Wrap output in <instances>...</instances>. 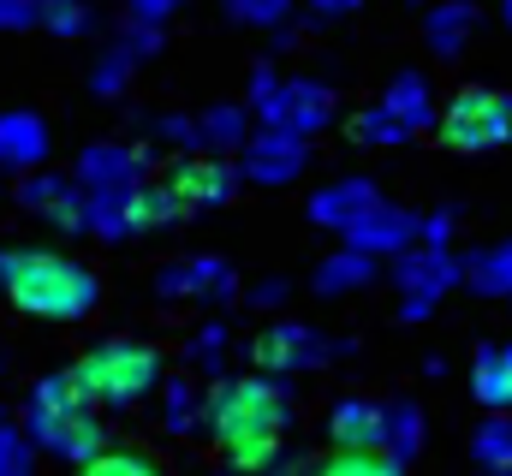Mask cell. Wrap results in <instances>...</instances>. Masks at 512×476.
<instances>
[{
    "mask_svg": "<svg viewBox=\"0 0 512 476\" xmlns=\"http://www.w3.org/2000/svg\"><path fill=\"white\" fill-rule=\"evenodd\" d=\"M501 24L512 30V0H501Z\"/></svg>",
    "mask_w": 512,
    "mask_h": 476,
    "instance_id": "42",
    "label": "cell"
},
{
    "mask_svg": "<svg viewBox=\"0 0 512 476\" xmlns=\"http://www.w3.org/2000/svg\"><path fill=\"white\" fill-rule=\"evenodd\" d=\"M352 346L346 340H328L322 328L310 322H268L262 334L251 340V363L256 375H310V369H328L334 357H346Z\"/></svg>",
    "mask_w": 512,
    "mask_h": 476,
    "instance_id": "6",
    "label": "cell"
},
{
    "mask_svg": "<svg viewBox=\"0 0 512 476\" xmlns=\"http://www.w3.org/2000/svg\"><path fill=\"white\" fill-rule=\"evenodd\" d=\"M256 131V114L251 102H215V108H203L197 114V137H203V155H233V149H245Z\"/></svg>",
    "mask_w": 512,
    "mask_h": 476,
    "instance_id": "21",
    "label": "cell"
},
{
    "mask_svg": "<svg viewBox=\"0 0 512 476\" xmlns=\"http://www.w3.org/2000/svg\"><path fill=\"white\" fill-rule=\"evenodd\" d=\"M435 131L459 155H489V149L512 143V96L495 90V84H465V90H453Z\"/></svg>",
    "mask_w": 512,
    "mask_h": 476,
    "instance_id": "5",
    "label": "cell"
},
{
    "mask_svg": "<svg viewBox=\"0 0 512 476\" xmlns=\"http://www.w3.org/2000/svg\"><path fill=\"white\" fill-rule=\"evenodd\" d=\"M227 346H233V328H227V322H203V328L185 340V369H191V375H215V381H221V375H227V369H221Z\"/></svg>",
    "mask_w": 512,
    "mask_h": 476,
    "instance_id": "28",
    "label": "cell"
},
{
    "mask_svg": "<svg viewBox=\"0 0 512 476\" xmlns=\"http://www.w3.org/2000/svg\"><path fill=\"white\" fill-rule=\"evenodd\" d=\"M310 471H316V459H280L268 476H310Z\"/></svg>",
    "mask_w": 512,
    "mask_h": 476,
    "instance_id": "41",
    "label": "cell"
},
{
    "mask_svg": "<svg viewBox=\"0 0 512 476\" xmlns=\"http://www.w3.org/2000/svg\"><path fill=\"white\" fill-rule=\"evenodd\" d=\"M393 286H399V322H429L435 304L453 286H465V262L453 250H423L417 244V250L393 256Z\"/></svg>",
    "mask_w": 512,
    "mask_h": 476,
    "instance_id": "7",
    "label": "cell"
},
{
    "mask_svg": "<svg viewBox=\"0 0 512 476\" xmlns=\"http://www.w3.org/2000/svg\"><path fill=\"white\" fill-rule=\"evenodd\" d=\"M143 125H149V137H161V143H173V149H185V155H203L197 119H185V114H155V119H143Z\"/></svg>",
    "mask_w": 512,
    "mask_h": 476,
    "instance_id": "34",
    "label": "cell"
},
{
    "mask_svg": "<svg viewBox=\"0 0 512 476\" xmlns=\"http://www.w3.org/2000/svg\"><path fill=\"white\" fill-rule=\"evenodd\" d=\"M507 310H512V298H507Z\"/></svg>",
    "mask_w": 512,
    "mask_h": 476,
    "instance_id": "46",
    "label": "cell"
},
{
    "mask_svg": "<svg viewBox=\"0 0 512 476\" xmlns=\"http://www.w3.org/2000/svg\"><path fill=\"white\" fill-rule=\"evenodd\" d=\"M370 280H376V262L358 256V250H334L328 262H316V292L322 298H346V292H358Z\"/></svg>",
    "mask_w": 512,
    "mask_h": 476,
    "instance_id": "24",
    "label": "cell"
},
{
    "mask_svg": "<svg viewBox=\"0 0 512 476\" xmlns=\"http://www.w3.org/2000/svg\"><path fill=\"white\" fill-rule=\"evenodd\" d=\"M310 476H405V465L393 459V453H328V459H316V471Z\"/></svg>",
    "mask_w": 512,
    "mask_h": 476,
    "instance_id": "30",
    "label": "cell"
},
{
    "mask_svg": "<svg viewBox=\"0 0 512 476\" xmlns=\"http://www.w3.org/2000/svg\"><path fill=\"white\" fill-rule=\"evenodd\" d=\"M36 24V0H0V30H30Z\"/></svg>",
    "mask_w": 512,
    "mask_h": 476,
    "instance_id": "40",
    "label": "cell"
},
{
    "mask_svg": "<svg viewBox=\"0 0 512 476\" xmlns=\"http://www.w3.org/2000/svg\"><path fill=\"white\" fill-rule=\"evenodd\" d=\"M376 102H382V108L399 119L411 137H417V131H429V125H441V114H435V90H429V78H423V72H399Z\"/></svg>",
    "mask_w": 512,
    "mask_h": 476,
    "instance_id": "22",
    "label": "cell"
},
{
    "mask_svg": "<svg viewBox=\"0 0 512 476\" xmlns=\"http://www.w3.org/2000/svg\"><path fill=\"white\" fill-rule=\"evenodd\" d=\"M453 227H459V215H453V209H429L417 244H423V250H447V244H453Z\"/></svg>",
    "mask_w": 512,
    "mask_h": 476,
    "instance_id": "36",
    "label": "cell"
},
{
    "mask_svg": "<svg viewBox=\"0 0 512 476\" xmlns=\"http://www.w3.org/2000/svg\"><path fill=\"white\" fill-rule=\"evenodd\" d=\"M376 203H387L382 191H376V179H334V185H322L310 197V221L316 227H334V233L346 238Z\"/></svg>",
    "mask_w": 512,
    "mask_h": 476,
    "instance_id": "16",
    "label": "cell"
},
{
    "mask_svg": "<svg viewBox=\"0 0 512 476\" xmlns=\"http://www.w3.org/2000/svg\"><path fill=\"white\" fill-rule=\"evenodd\" d=\"M465 286L477 298H512V238L477 250V256H465Z\"/></svg>",
    "mask_w": 512,
    "mask_h": 476,
    "instance_id": "23",
    "label": "cell"
},
{
    "mask_svg": "<svg viewBox=\"0 0 512 476\" xmlns=\"http://www.w3.org/2000/svg\"><path fill=\"white\" fill-rule=\"evenodd\" d=\"M173 221H185V203L167 191V179H149V185L131 197V233H161V227H173Z\"/></svg>",
    "mask_w": 512,
    "mask_h": 476,
    "instance_id": "25",
    "label": "cell"
},
{
    "mask_svg": "<svg viewBox=\"0 0 512 476\" xmlns=\"http://www.w3.org/2000/svg\"><path fill=\"white\" fill-rule=\"evenodd\" d=\"M328 435H334L340 453H387V405L358 399V393L340 399L328 411Z\"/></svg>",
    "mask_w": 512,
    "mask_h": 476,
    "instance_id": "17",
    "label": "cell"
},
{
    "mask_svg": "<svg viewBox=\"0 0 512 476\" xmlns=\"http://www.w3.org/2000/svg\"><path fill=\"white\" fill-rule=\"evenodd\" d=\"M72 381L96 411H131L161 387V352L149 340H96L72 363Z\"/></svg>",
    "mask_w": 512,
    "mask_h": 476,
    "instance_id": "4",
    "label": "cell"
},
{
    "mask_svg": "<svg viewBox=\"0 0 512 476\" xmlns=\"http://www.w3.org/2000/svg\"><path fill=\"white\" fill-rule=\"evenodd\" d=\"M471 459L489 476H512V417H483V423H477Z\"/></svg>",
    "mask_w": 512,
    "mask_h": 476,
    "instance_id": "27",
    "label": "cell"
},
{
    "mask_svg": "<svg viewBox=\"0 0 512 476\" xmlns=\"http://www.w3.org/2000/svg\"><path fill=\"white\" fill-rule=\"evenodd\" d=\"M72 179H78L90 197H131V191L149 185V161H143V149H131V143H90V149L78 155Z\"/></svg>",
    "mask_w": 512,
    "mask_h": 476,
    "instance_id": "12",
    "label": "cell"
},
{
    "mask_svg": "<svg viewBox=\"0 0 512 476\" xmlns=\"http://www.w3.org/2000/svg\"><path fill=\"white\" fill-rule=\"evenodd\" d=\"M0 203H6V179H0Z\"/></svg>",
    "mask_w": 512,
    "mask_h": 476,
    "instance_id": "43",
    "label": "cell"
},
{
    "mask_svg": "<svg viewBox=\"0 0 512 476\" xmlns=\"http://www.w3.org/2000/svg\"><path fill=\"white\" fill-rule=\"evenodd\" d=\"M72 476H167L149 453H137V447H108V453H96L84 471H72Z\"/></svg>",
    "mask_w": 512,
    "mask_h": 476,
    "instance_id": "32",
    "label": "cell"
},
{
    "mask_svg": "<svg viewBox=\"0 0 512 476\" xmlns=\"http://www.w3.org/2000/svg\"><path fill=\"white\" fill-rule=\"evenodd\" d=\"M471 393L489 417H512V340H489L477 346L471 363Z\"/></svg>",
    "mask_w": 512,
    "mask_h": 476,
    "instance_id": "19",
    "label": "cell"
},
{
    "mask_svg": "<svg viewBox=\"0 0 512 476\" xmlns=\"http://www.w3.org/2000/svg\"><path fill=\"white\" fill-rule=\"evenodd\" d=\"M364 0H304V18L310 24H340V18H352Z\"/></svg>",
    "mask_w": 512,
    "mask_h": 476,
    "instance_id": "39",
    "label": "cell"
},
{
    "mask_svg": "<svg viewBox=\"0 0 512 476\" xmlns=\"http://www.w3.org/2000/svg\"><path fill=\"white\" fill-rule=\"evenodd\" d=\"M161 429L167 435H203L209 429V381H197V375H179V381H167L161 387Z\"/></svg>",
    "mask_w": 512,
    "mask_h": 476,
    "instance_id": "20",
    "label": "cell"
},
{
    "mask_svg": "<svg viewBox=\"0 0 512 476\" xmlns=\"http://www.w3.org/2000/svg\"><path fill=\"white\" fill-rule=\"evenodd\" d=\"M417 233H423V215H411V209H399V203H376L352 233H346V250H358V256H405V250H417Z\"/></svg>",
    "mask_w": 512,
    "mask_h": 476,
    "instance_id": "14",
    "label": "cell"
},
{
    "mask_svg": "<svg viewBox=\"0 0 512 476\" xmlns=\"http://www.w3.org/2000/svg\"><path fill=\"white\" fill-rule=\"evenodd\" d=\"M477 24H483L477 0H435V6L423 12V42H429L435 60H459V54L471 48Z\"/></svg>",
    "mask_w": 512,
    "mask_h": 476,
    "instance_id": "18",
    "label": "cell"
},
{
    "mask_svg": "<svg viewBox=\"0 0 512 476\" xmlns=\"http://www.w3.org/2000/svg\"><path fill=\"white\" fill-rule=\"evenodd\" d=\"M36 24L54 36H90L96 30V6L90 0H36Z\"/></svg>",
    "mask_w": 512,
    "mask_h": 476,
    "instance_id": "29",
    "label": "cell"
},
{
    "mask_svg": "<svg viewBox=\"0 0 512 476\" xmlns=\"http://www.w3.org/2000/svg\"><path fill=\"white\" fill-rule=\"evenodd\" d=\"M221 476H239V471H221Z\"/></svg>",
    "mask_w": 512,
    "mask_h": 476,
    "instance_id": "44",
    "label": "cell"
},
{
    "mask_svg": "<svg viewBox=\"0 0 512 476\" xmlns=\"http://www.w3.org/2000/svg\"><path fill=\"white\" fill-rule=\"evenodd\" d=\"M352 143H364V149H393V143H411V131L387 114L382 102H376V108L352 114Z\"/></svg>",
    "mask_w": 512,
    "mask_h": 476,
    "instance_id": "31",
    "label": "cell"
},
{
    "mask_svg": "<svg viewBox=\"0 0 512 476\" xmlns=\"http://www.w3.org/2000/svg\"><path fill=\"white\" fill-rule=\"evenodd\" d=\"M0 292L36 322H84L102 304V274L60 250H0Z\"/></svg>",
    "mask_w": 512,
    "mask_h": 476,
    "instance_id": "2",
    "label": "cell"
},
{
    "mask_svg": "<svg viewBox=\"0 0 512 476\" xmlns=\"http://www.w3.org/2000/svg\"><path fill=\"white\" fill-rule=\"evenodd\" d=\"M0 476H30V441L24 429H12L6 411H0Z\"/></svg>",
    "mask_w": 512,
    "mask_h": 476,
    "instance_id": "35",
    "label": "cell"
},
{
    "mask_svg": "<svg viewBox=\"0 0 512 476\" xmlns=\"http://www.w3.org/2000/svg\"><path fill=\"white\" fill-rule=\"evenodd\" d=\"M167 191L185 203V215H203V209H221L239 197V167L221 155H179L167 167Z\"/></svg>",
    "mask_w": 512,
    "mask_h": 476,
    "instance_id": "10",
    "label": "cell"
},
{
    "mask_svg": "<svg viewBox=\"0 0 512 476\" xmlns=\"http://www.w3.org/2000/svg\"><path fill=\"white\" fill-rule=\"evenodd\" d=\"M292 298V280L286 274H268V280H256L251 292H245V304H256V310H280Z\"/></svg>",
    "mask_w": 512,
    "mask_h": 476,
    "instance_id": "38",
    "label": "cell"
},
{
    "mask_svg": "<svg viewBox=\"0 0 512 476\" xmlns=\"http://www.w3.org/2000/svg\"><path fill=\"white\" fill-rule=\"evenodd\" d=\"M423 441H429L423 411H417L411 399H387V453H393L399 465H411V459L423 453Z\"/></svg>",
    "mask_w": 512,
    "mask_h": 476,
    "instance_id": "26",
    "label": "cell"
},
{
    "mask_svg": "<svg viewBox=\"0 0 512 476\" xmlns=\"http://www.w3.org/2000/svg\"><path fill=\"white\" fill-rule=\"evenodd\" d=\"M179 6H185V0H126V18L131 24H143V30H161Z\"/></svg>",
    "mask_w": 512,
    "mask_h": 476,
    "instance_id": "37",
    "label": "cell"
},
{
    "mask_svg": "<svg viewBox=\"0 0 512 476\" xmlns=\"http://www.w3.org/2000/svg\"><path fill=\"white\" fill-rule=\"evenodd\" d=\"M256 125H268V131H286V137H316V131H328L334 114H340V102H334V90L328 84H316V78H280L262 102H251Z\"/></svg>",
    "mask_w": 512,
    "mask_h": 476,
    "instance_id": "8",
    "label": "cell"
},
{
    "mask_svg": "<svg viewBox=\"0 0 512 476\" xmlns=\"http://www.w3.org/2000/svg\"><path fill=\"white\" fill-rule=\"evenodd\" d=\"M18 209H30V215H42V221H54L60 233H90V197H84V185L72 179V173H30V179H18Z\"/></svg>",
    "mask_w": 512,
    "mask_h": 476,
    "instance_id": "11",
    "label": "cell"
},
{
    "mask_svg": "<svg viewBox=\"0 0 512 476\" xmlns=\"http://www.w3.org/2000/svg\"><path fill=\"white\" fill-rule=\"evenodd\" d=\"M18 429H24V441H30V447H42L48 459L72 465V471H84L96 453H108V429H102L96 405L78 393L72 369H60V375H42V381L30 387Z\"/></svg>",
    "mask_w": 512,
    "mask_h": 476,
    "instance_id": "3",
    "label": "cell"
},
{
    "mask_svg": "<svg viewBox=\"0 0 512 476\" xmlns=\"http://www.w3.org/2000/svg\"><path fill=\"white\" fill-rule=\"evenodd\" d=\"M411 6H423V0H411Z\"/></svg>",
    "mask_w": 512,
    "mask_h": 476,
    "instance_id": "45",
    "label": "cell"
},
{
    "mask_svg": "<svg viewBox=\"0 0 512 476\" xmlns=\"http://www.w3.org/2000/svg\"><path fill=\"white\" fill-rule=\"evenodd\" d=\"M310 167V143L304 137H286V131H268V125H256L251 143L239 149V179H251V185H292L298 173Z\"/></svg>",
    "mask_w": 512,
    "mask_h": 476,
    "instance_id": "13",
    "label": "cell"
},
{
    "mask_svg": "<svg viewBox=\"0 0 512 476\" xmlns=\"http://www.w3.org/2000/svg\"><path fill=\"white\" fill-rule=\"evenodd\" d=\"M155 298L167 304H233L239 298V268L227 256H179V262H161L155 268Z\"/></svg>",
    "mask_w": 512,
    "mask_h": 476,
    "instance_id": "9",
    "label": "cell"
},
{
    "mask_svg": "<svg viewBox=\"0 0 512 476\" xmlns=\"http://www.w3.org/2000/svg\"><path fill=\"white\" fill-rule=\"evenodd\" d=\"M292 6H298V0H227V18L256 24V30H280V24L292 18Z\"/></svg>",
    "mask_w": 512,
    "mask_h": 476,
    "instance_id": "33",
    "label": "cell"
},
{
    "mask_svg": "<svg viewBox=\"0 0 512 476\" xmlns=\"http://www.w3.org/2000/svg\"><path fill=\"white\" fill-rule=\"evenodd\" d=\"M48 149H54V131H48L42 114H30V108H6L0 114V173L30 179V173H42Z\"/></svg>",
    "mask_w": 512,
    "mask_h": 476,
    "instance_id": "15",
    "label": "cell"
},
{
    "mask_svg": "<svg viewBox=\"0 0 512 476\" xmlns=\"http://www.w3.org/2000/svg\"><path fill=\"white\" fill-rule=\"evenodd\" d=\"M286 429H292V399L268 375H221L209 387V435L227 453V471L268 476L286 459Z\"/></svg>",
    "mask_w": 512,
    "mask_h": 476,
    "instance_id": "1",
    "label": "cell"
}]
</instances>
